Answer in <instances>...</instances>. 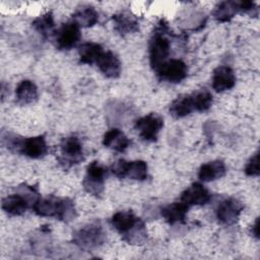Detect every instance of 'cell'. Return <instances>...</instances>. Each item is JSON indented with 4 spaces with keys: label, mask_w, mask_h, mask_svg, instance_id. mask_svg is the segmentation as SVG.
<instances>
[{
    "label": "cell",
    "mask_w": 260,
    "mask_h": 260,
    "mask_svg": "<svg viewBox=\"0 0 260 260\" xmlns=\"http://www.w3.org/2000/svg\"><path fill=\"white\" fill-rule=\"evenodd\" d=\"M164 127L162 118L155 114L150 113L136 120L134 128L137 130L142 140L147 142H154L157 140L158 133Z\"/></svg>",
    "instance_id": "8"
},
{
    "label": "cell",
    "mask_w": 260,
    "mask_h": 260,
    "mask_svg": "<svg viewBox=\"0 0 260 260\" xmlns=\"http://www.w3.org/2000/svg\"><path fill=\"white\" fill-rule=\"evenodd\" d=\"M245 174L250 177H257L259 176V152L256 151L251 158L248 160L245 167Z\"/></svg>",
    "instance_id": "28"
},
{
    "label": "cell",
    "mask_w": 260,
    "mask_h": 260,
    "mask_svg": "<svg viewBox=\"0 0 260 260\" xmlns=\"http://www.w3.org/2000/svg\"><path fill=\"white\" fill-rule=\"evenodd\" d=\"M81 38L80 26L73 20L63 23L54 31V42L56 48L67 51L76 46Z\"/></svg>",
    "instance_id": "9"
},
{
    "label": "cell",
    "mask_w": 260,
    "mask_h": 260,
    "mask_svg": "<svg viewBox=\"0 0 260 260\" xmlns=\"http://www.w3.org/2000/svg\"><path fill=\"white\" fill-rule=\"evenodd\" d=\"M31 26L44 38H47L53 32L55 22H54V16L51 11H48L37 18L34 19L31 22Z\"/></svg>",
    "instance_id": "26"
},
{
    "label": "cell",
    "mask_w": 260,
    "mask_h": 260,
    "mask_svg": "<svg viewBox=\"0 0 260 260\" xmlns=\"http://www.w3.org/2000/svg\"><path fill=\"white\" fill-rule=\"evenodd\" d=\"M195 111L192 93L183 94L174 100L170 106V113L174 118L180 119L190 115Z\"/></svg>",
    "instance_id": "22"
},
{
    "label": "cell",
    "mask_w": 260,
    "mask_h": 260,
    "mask_svg": "<svg viewBox=\"0 0 260 260\" xmlns=\"http://www.w3.org/2000/svg\"><path fill=\"white\" fill-rule=\"evenodd\" d=\"M104 53L103 47L98 43L87 42L78 47L79 61L82 64H95L101 55Z\"/></svg>",
    "instance_id": "23"
},
{
    "label": "cell",
    "mask_w": 260,
    "mask_h": 260,
    "mask_svg": "<svg viewBox=\"0 0 260 260\" xmlns=\"http://www.w3.org/2000/svg\"><path fill=\"white\" fill-rule=\"evenodd\" d=\"M16 151L29 158H42L48 153V145L44 135L20 138Z\"/></svg>",
    "instance_id": "11"
},
{
    "label": "cell",
    "mask_w": 260,
    "mask_h": 260,
    "mask_svg": "<svg viewBox=\"0 0 260 260\" xmlns=\"http://www.w3.org/2000/svg\"><path fill=\"white\" fill-rule=\"evenodd\" d=\"M114 21V29L121 36L130 35L139 30V22L136 16L127 11L116 13L112 17Z\"/></svg>",
    "instance_id": "16"
},
{
    "label": "cell",
    "mask_w": 260,
    "mask_h": 260,
    "mask_svg": "<svg viewBox=\"0 0 260 260\" xmlns=\"http://www.w3.org/2000/svg\"><path fill=\"white\" fill-rule=\"evenodd\" d=\"M244 209V205L236 198H228L221 201L216 210L215 215L218 222L224 225H232L236 223L239 216Z\"/></svg>",
    "instance_id": "12"
},
{
    "label": "cell",
    "mask_w": 260,
    "mask_h": 260,
    "mask_svg": "<svg viewBox=\"0 0 260 260\" xmlns=\"http://www.w3.org/2000/svg\"><path fill=\"white\" fill-rule=\"evenodd\" d=\"M211 199L209 191L200 183L196 182L185 189L180 197V200L189 207L193 205H204Z\"/></svg>",
    "instance_id": "13"
},
{
    "label": "cell",
    "mask_w": 260,
    "mask_h": 260,
    "mask_svg": "<svg viewBox=\"0 0 260 260\" xmlns=\"http://www.w3.org/2000/svg\"><path fill=\"white\" fill-rule=\"evenodd\" d=\"M189 206L182 202H173L161 208L160 214L169 224L184 223L187 217Z\"/></svg>",
    "instance_id": "19"
},
{
    "label": "cell",
    "mask_w": 260,
    "mask_h": 260,
    "mask_svg": "<svg viewBox=\"0 0 260 260\" xmlns=\"http://www.w3.org/2000/svg\"><path fill=\"white\" fill-rule=\"evenodd\" d=\"M111 172L118 178L144 181L147 178V164L144 160L119 159L111 166Z\"/></svg>",
    "instance_id": "7"
},
{
    "label": "cell",
    "mask_w": 260,
    "mask_h": 260,
    "mask_svg": "<svg viewBox=\"0 0 260 260\" xmlns=\"http://www.w3.org/2000/svg\"><path fill=\"white\" fill-rule=\"evenodd\" d=\"M95 65L108 78H117L121 74V62L112 51H104Z\"/></svg>",
    "instance_id": "15"
},
{
    "label": "cell",
    "mask_w": 260,
    "mask_h": 260,
    "mask_svg": "<svg viewBox=\"0 0 260 260\" xmlns=\"http://www.w3.org/2000/svg\"><path fill=\"white\" fill-rule=\"evenodd\" d=\"M32 210L39 216L54 217L64 222H70L77 216L74 202L70 198L54 195L40 197L34 204Z\"/></svg>",
    "instance_id": "2"
},
{
    "label": "cell",
    "mask_w": 260,
    "mask_h": 260,
    "mask_svg": "<svg viewBox=\"0 0 260 260\" xmlns=\"http://www.w3.org/2000/svg\"><path fill=\"white\" fill-rule=\"evenodd\" d=\"M160 80L171 83H179L187 77L188 67L181 59H169L156 71Z\"/></svg>",
    "instance_id": "10"
},
{
    "label": "cell",
    "mask_w": 260,
    "mask_h": 260,
    "mask_svg": "<svg viewBox=\"0 0 260 260\" xmlns=\"http://www.w3.org/2000/svg\"><path fill=\"white\" fill-rule=\"evenodd\" d=\"M107 172V169L98 161L90 162L86 168L85 176L82 181L84 191L91 196L101 197L105 190Z\"/></svg>",
    "instance_id": "5"
},
{
    "label": "cell",
    "mask_w": 260,
    "mask_h": 260,
    "mask_svg": "<svg viewBox=\"0 0 260 260\" xmlns=\"http://www.w3.org/2000/svg\"><path fill=\"white\" fill-rule=\"evenodd\" d=\"M103 144L107 148L118 152H123L130 146L131 141L122 130L112 128L105 133L103 137Z\"/></svg>",
    "instance_id": "18"
},
{
    "label": "cell",
    "mask_w": 260,
    "mask_h": 260,
    "mask_svg": "<svg viewBox=\"0 0 260 260\" xmlns=\"http://www.w3.org/2000/svg\"><path fill=\"white\" fill-rule=\"evenodd\" d=\"M106 240V233L102 223L98 220L88 222L72 234V242L84 251L100 248Z\"/></svg>",
    "instance_id": "4"
},
{
    "label": "cell",
    "mask_w": 260,
    "mask_h": 260,
    "mask_svg": "<svg viewBox=\"0 0 260 260\" xmlns=\"http://www.w3.org/2000/svg\"><path fill=\"white\" fill-rule=\"evenodd\" d=\"M1 206L3 211H5L8 215L12 216L21 215L26 211L27 208L31 207L27 199L16 191L15 193L4 197L2 199Z\"/></svg>",
    "instance_id": "17"
},
{
    "label": "cell",
    "mask_w": 260,
    "mask_h": 260,
    "mask_svg": "<svg viewBox=\"0 0 260 260\" xmlns=\"http://www.w3.org/2000/svg\"><path fill=\"white\" fill-rule=\"evenodd\" d=\"M72 20L80 27H91L99 21V13L94 7L84 5L79 7L72 15Z\"/></svg>",
    "instance_id": "24"
},
{
    "label": "cell",
    "mask_w": 260,
    "mask_h": 260,
    "mask_svg": "<svg viewBox=\"0 0 260 260\" xmlns=\"http://www.w3.org/2000/svg\"><path fill=\"white\" fill-rule=\"evenodd\" d=\"M240 12V1H222L218 3L212 11L213 17L219 22L230 21Z\"/></svg>",
    "instance_id": "25"
},
{
    "label": "cell",
    "mask_w": 260,
    "mask_h": 260,
    "mask_svg": "<svg viewBox=\"0 0 260 260\" xmlns=\"http://www.w3.org/2000/svg\"><path fill=\"white\" fill-rule=\"evenodd\" d=\"M16 103L19 105H29L38 100V87L32 80H21L15 89Z\"/></svg>",
    "instance_id": "21"
},
{
    "label": "cell",
    "mask_w": 260,
    "mask_h": 260,
    "mask_svg": "<svg viewBox=\"0 0 260 260\" xmlns=\"http://www.w3.org/2000/svg\"><path fill=\"white\" fill-rule=\"evenodd\" d=\"M167 25L161 21L153 31L148 45L149 63L151 68L156 71L165 62L169 60L171 54V43L166 36Z\"/></svg>",
    "instance_id": "3"
},
{
    "label": "cell",
    "mask_w": 260,
    "mask_h": 260,
    "mask_svg": "<svg viewBox=\"0 0 260 260\" xmlns=\"http://www.w3.org/2000/svg\"><path fill=\"white\" fill-rule=\"evenodd\" d=\"M111 224L130 245H142L147 239L145 222L131 210H121L111 217Z\"/></svg>",
    "instance_id": "1"
},
{
    "label": "cell",
    "mask_w": 260,
    "mask_h": 260,
    "mask_svg": "<svg viewBox=\"0 0 260 260\" xmlns=\"http://www.w3.org/2000/svg\"><path fill=\"white\" fill-rule=\"evenodd\" d=\"M84 159L82 144L78 137L71 135L60 142V155L58 160L64 168H71Z\"/></svg>",
    "instance_id": "6"
},
{
    "label": "cell",
    "mask_w": 260,
    "mask_h": 260,
    "mask_svg": "<svg viewBox=\"0 0 260 260\" xmlns=\"http://www.w3.org/2000/svg\"><path fill=\"white\" fill-rule=\"evenodd\" d=\"M252 234L258 239L259 238V217L256 218L253 226H252Z\"/></svg>",
    "instance_id": "29"
},
{
    "label": "cell",
    "mask_w": 260,
    "mask_h": 260,
    "mask_svg": "<svg viewBox=\"0 0 260 260\" xmlns=\"http://www.w3.org/2000/svg\"><path fill=\"white\" fill-rule=\"evenodd\" d=\"M195 111L204 112L207 111L212 105V94L206 89H200L192 93Z\"/></svg>",
    "instance_id": "27"
},
{
    "label": "cell",
    "mask_w": 260,
    "mask_h": 260,
    "mask_svg": "<svg viewBox=\"0 0 260 260\" xmlns=\"http://www.w3.org/2000/svg\"><path fill=\"white\" fill-rule=\"evenodd\" d=\"M236 84V75L230 66H218L213 70L212 88L216 92L232 89Z\"/></svg>",
    "instance_id": "14"
},
{
    "label": "cell",
    "mask_w": 260,
    "mask_h": 260,
    "mask_svg": "<svg viewBox=\"0 0 260 260\" xmlns=\"http://www.w3.org/2000/svg\"><path fill=\"white\" fill-rule=\"evenodd\" d=\"M226 173L225 165L222 160L216 159L203 164L198 171V178L202 182H211L222 178Z\"/></svg>",
    "instance_id": "20"
}]
</instances>
